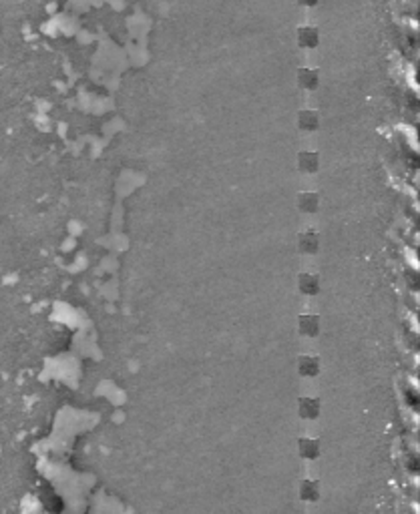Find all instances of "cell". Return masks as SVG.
I'll return each mask as SVG.
<instances>
[{"label":"cell","instance_id":"cell-1","mask_svg":"<svg viewBox=\"0 0 420 514\" xmlns=\"http://www.w3.org/2000/svg\"><path fill=\"white\" fill-rule=\"evenodd\" d=\"M300 414L308 420H314L320 414V402L316 398H302L300 400Z\"/></svg>","mask_w":420,"mask_h":514},{"label":"cell","instance_id":"cell-2","mask_svg":"<svg viewBox=\"0 0 420 514\" xmlns=\"http://www.w3.org/2000/svg\"><path fill=\"white\" fill-rule=\"evenodd\" d=\"M302 241H300V247H302V251L304 253H316L318 251V233L316 231H312L308 229L306 233H302V237H300Z\"/></svg>","mask_w":420,"mask_h":514},{"label":"cell","instance_id":"cell-3","mask_svg":"<svg viewBox=\"0 0 420 514\" xmlns=\"http://www.w3.org/2000/svg\"><path fill=\"white\" fill-rule=\"evenodd\" d=\"M300 287H302V291L308 293V295L318 293V289H320V279H318V275H314V273H302V277H300Z\"/></svg>","mask_w":420,"mask_h":514},{"label":"cell","instance_id":"cell-4","mask_svg":"<svg viewBox=\"0 0 420 514\" xmlns=\"http://www.w3.org/2000/svg\"><path fill=\"white\" fill-rule=\"evenodd\" d=\"M320 370V360L316 356H302L300 358V371L304 376H316Z\"/></svg>","mask_w":420,"mask_h":514},{"label":"cell","instance_id":"cell-5","mask_svg":"<svg viewBox=\"0 0 420 514\" xmlns=\"http://www.w3.org/2000/svg\"><path fill=\"white\" fill-rule=\"evenodd\" d=\"M300 330H302L304 336H316L318 330H320L318 317L316 315H302L300 317Z\"/></svg>","mask_w":420,"mask_h":514},{"label":"cell","instance_id":"cell-6","mask_svg":"<svg viewBox=\"0 0 420 514\" xmlns=\"http://www.w3.org/2000/svg\"><path fill=\"white\" fill-rule=\"evenodd\" d=\"M300 205H302V211L314 213V211L318 209V195H316V193H302Z\"/></svg>","mask_w":420,"mask_h":514},{"label":"cell","instance_id":"cell-7","mask_svg":"<svg viewBox=\"0 0 420 514\" xmlns=\"http://www.w3.org/2000/svg\"><path fill=\"white\" fill-rule=\"evenodd\" d=\"M300 123H302V127L306 129V131H314L316 127H318V116L314 111H302L300 114Z\"/></svg>","mask_w":420,"mask_h":514},{"label":"cell","instance_id":"cell-8","mask_svg":"<svg viewBox=\"0 0 420 514\" xmlns=\"http://www.w3.org/2000/svg\"><path fill=\"white\" fill-rule=\"evenodd\" d=\"M318 494H320L318 484H316L314 480H306L304 486H302V496H304V500H316Z\"/></svg>","mask_w":420,"mask_h":514},{"label":"cell","instance_id":"cell-9","mask_svg":"<svg viewBox=\"0 0 420 514\" xmlns=\"http://www.w3.org/2000/svg\"><path fill=\"white\" fill-rule=\"evenodd\" d=\"M302 169L306 173H312L318 169V155H314V153H304L302 155Z\"/></svg>","mask_w":420,"mask_h":514},{"label":"cell","instance_id":"cell-10","mask_svg":"<svg viewBox=\"0 0 420 514\" xmlns=\"http://www.w3.org/2000/svg\"><path fill=\"white\" fill-rule=\"evenodd\" d=\"M302 454L308 458L318 456V440H310V438L302 440Z\"/></svg>","mask_w":420,"mask_h":514}]
</instances>
